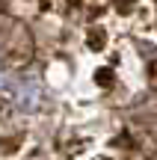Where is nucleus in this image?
I'll list each match as a JSON object with an SVG mask.
<instances>
[{"mask_svg":"<svg viewBox=\"0 0 157 160\" xmlns=\"http://www.w3.org/2000/svg\"><path fill=\"white\" fill-rule=\"evenodd\" d=\"M30 51H33V42H30V33L24 27H15V33L6 39L3 45V57L9 65H24L30 59Z\"/></svg>","mask_w":157,"mask_h":160,"instance_id":"nucleus-1","label":"nucleus"},{"mask_svg":"<svg viewBox=\"0 0 157 160\" xmlns=\"http://www.w3.org/2000/svg\"><path fill=\"white\" fill-rule=\"evenodd\" d=\"M104 45H107V33L104 30H95V33L89 36V48H92V51H101Z\"/></svg>","mask_w":157,"mask_h":160,"instance_id":"nucleus-2","label":"nucleus"},{"mask_svg":"<svg viewBox=\"0 0 157 160\" xmlns=\"http://www.w3.org/2000/svg\"><path fill=\"white\" fill-rule=\"evenodd\" d=\"M65 6H68L71 12H77V9H80V6H83V0H65Z\"/></svg>","mask_w":157,"mask_h":160,"instance_id":"nucleus-3","label":"nucleus"}]
</instances>
